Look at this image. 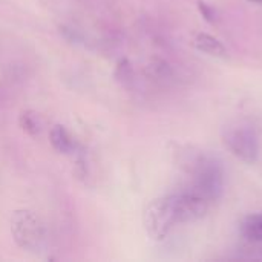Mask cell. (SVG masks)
I'll use <instances>...</instances> for the list:
<instances>
[{"label":"cell","instance_id":"1","mask_svg":"<svg viewBox=\"0 0 262 262\" xmlns=\"http://www.w3.org/2000/svg\"><path fill=\"white\" fill-rule=\"evenodd\" d=\"M187 164L193 175L190 190L204 198L209 204L218 201L224 193V170L221 163L213 157L196 154Z\"/></svg>","mask_w":262,"mask_h":262},{"label":"cell","instance_id":"6","mask_svg":"<svg viewBox=\"0 0 262 262\" xmlns=\"http://www.w3.org/2000/svg\"><path fill=\"white\" fill-rule=\"evenodd\" d=\"M239 232L249 243H262V210L247 215L241 221Z\"/></svg>","mask_w":262,"mask_h":262},{"label":"cell","instance_id":"2","mask_svg":"<svg viewBox=\"0 0 262 262\" xmlns=\"http://www.w3.org/2000/svg\"><path fill=\"white\" fill-rule=\"evenodd\" d=\"M11 235L17 247L26 253H41L46 246L45 224L41 218L29 209H18L12 213Z\"/></svg>","mask_w":262,"mask_h":262},{"label":"cell","instance_id":"5","mask_svg":"<svg viewBox=\"0 0 262 262\" xmlns=\"http://www.w3.org/2000/svg\"><path fill=\"white\" fill-rule=\"evenodd\" d=\"M49 141H51L52 147L60 154L68 155V154H72L75 150V141H74L72 135L61 124L52 126V129L49 132Z\"/></svg>","mask_w":262,"mask_h":262},{"label":"cell","instance_id":"12","mask_svg":"<svg viewBox=\"0 0 262 262\" xmlns=\"http://www.w3.org/2000/svg\"><path fill=\"white\" fill-rule=\"evenodd\" d=\"M247 2H252V3H256V5H262V0H247Z\"/></svg>","mask_w":262,"mask_h":262},{"label":"cell","instance_id":"7","mask_svg":"<svg viewBox=\"0 0 262 262\" xmlns=\"http://www.w3.org/2000/svg\"><path fill=\"white\" fill-rule=\"evenodd\" d=\"M193 45L196 49H200L209 55H215V57H226L227 55V48L223 45V41H220L216 37L206 34V32L196 34Z\"/></svg>","mask_w":262,"mask_h":262},{"label":"cell","instance_id":"10","mask_svg":"<svg viewBox=\"0 0 262 262\" xmlns=\"http://www.w3.org/2000/svg\"><path fill=\"white\" fill-rule=\"evenodd\" d=\"M115 78L126 88H129L134 83V69L129 60L123 58L118 61L117 68H115Z\"/></svg>","mask_w":262,"mask_h":262},{"label":"cell","instance_id":"4","mask_svg":"<svg viewBox=\"0 0 262 262\" xmlns=\"http://www.w3.org/2000/svg\"><path fill=\"white\" fill-rule=\"evenodd\" d=\"M223 140L227 149L246 164H255L259 155L258 134L252 124L236 121L227 124L223 130Z\"/></svg>","mask_w":262,"mask_h":262},{"label":"cell","instance_id":"9","mask_svg":"<svg viewBox=\"0 0 262 262\" xmlns=\"http://www.w3.org/2000/svg\"><path fill=\"white\" fill-rule=\"evenodd\" d=\"M18 124L23 129V132H26L29 137H37L40 135L41 130V124H40V118L35 112L32 111H25L20 114L18 118Z\"/></svg>","mask_w":262,"mask_h":262},{"label":"cell","instance_id":"3","mask_svg":"<svg viewBox=\"0 0 262 262\" xmlns=\"http://www.w3.org/2000/svg\"><path fill=\"white\" fill-rule=\"evenodd\" d=\"M143 224L154 241H163L177 224H181L177 195L150 201L143 215Z\"/></svg>","mask_w":262,"mask_h":262},{"label":"cell","instance_id":"11","mask_svg":"<svg viewBox=\"0 0 262 262\" xmlns=\"http://www.w3.org/2000/svg\"><path fill=\"white\" fill-rule=\"evenodd\" d=\"M198 9H200V12L204 17L206 21H209V23H215L216 21V12H215V9L210 5H207L206 2L200 0L198 2Z\"/></svg>","mask_w":262,"mask_h":262},{"label":"cell","instance_id":"8","mask_svg":"<svg viewBox=\"0 0 262 262\" xmlns=\"http://www.w3.org/2000/svg\"><path fill=\"white\" fill-rule=\"evenodd\" d=\"M146 74H147L152 80H155V81H158V83H167V81H170V80L173 78V71H172V68H170L164 60H160V58L154 60V61L146 68Z\"/></svg>","mask_w":262,"mask_h":262}]
</instances>
